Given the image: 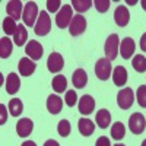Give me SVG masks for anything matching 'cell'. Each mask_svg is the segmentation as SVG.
Masks as SVG:
<instances>
[{
  "label": "cell",
  "mask_w": 146,
  "mask_h": 146,
  "mask_svg": "<svg viewBox=\"0 0 146 146\" xmlns=\"http://www.w3.org/2000/svg\"><path fill=\"white\" fill-rule=\"evenodd\" d=\"M118 44H120V40H118L117 34H111L107 38V41L104 44V51L110 62L115 60V57L118 56Z\"/></svg>",
  "instance_id": "6da1fadb"
},
{
  "label": "cell",
  "mask_w": 146,
  "mask_h": 146,
  "mask_svg": "<svg viewBox=\"0 0 146 146\" xmlns=\"http://www.w3.org/2000/svg\"><path fill=\"white\" fill-rule=\"evenodd\" d=\"M36 16H40L38 15V6H36L35 2H28L23 6V13H22L23 23L27 27H35V19H38Z\"/></svg>",
  "instance_id": "7a4b0ae2"
},
{
  "label": "cell",
  "mask_w": 146,
  "mask_h": 146,
  "mask_svg": "<svg viewBox=\"0 0 146 146\" xmlns=\"http://www.w3.org/2000/svg\"><path fill=\"white\" fill-rule=\"evenodd\" d=\"M73 19V10H72V5H64L62 6V9L58 10V13L56 16V25L58 28H67L70 25V22Z\"/></svg>",
  "instance_id": "3957f363"
},
{
  "label": "cell",
  "mask_w": 146,
  "mask_h": 146,
  "mask_svg": "<svg viewBox=\"0 0 146 146\" xmlns=\"http://www.w3.org/2000/svg\"><path fill=\"white\" fill-rule=\"evenodd\" d=\"M50 29H51V19H50V16H48V13L45 10H41L38 21H36L35 27H34V31H35L36 35L44 36L50 32Z\"/></svg>",
  "instance_id": "277c9868"
},
{
  "label": "cell",
  "mask_w": 146,
  "mask_h": 146,
  "mask_svg": "<svg viewBox=\"0 0 146 146\" xmlns=\"http://www.w3.org/2000/svg\"><path fill=\"white\" fill-rule=\"evenodd\" d=\"M129 129L133 135H140L146 129V120L142 113H135L129 118Z\"/></svg>",
  "instance_id": "5b68a950"
},
{
  "label": "cell",
  "mask_w": 146,
  "mask_h": 146,
  "mask_svg": "<svg viewBox=\"0 0 146 146\" xmlns=\"http://www.w3.org/2000/svg\"><path fill=\"white\" fill-rule=\"evenodd\" d=\"M135 101V92L131 88H124L117 94V104L121 110H129Z\"/></svg>",
  "instance_id": "8992f818"
},
{
  "label": "cell",
  "mask_w": 146,
  "mask_h": 146,
  "mask_svg": "<svg viewBox=\"0 0 146 146\" xmlns=\"http://www.w3.org/2000/svg\"><path fill=\"white\" fill-rule=\"evenodd\" d=\"M86 18H85L83 15H76L73 16L70 25H69V31H70V35L72 36H79L85 32V29H86Z\"/></svg>",
  "instance_id": "52a82bcc"
},
{
  "label": "cell",
  "mask_w": 146,
  "mask_h": 146,
  "mask_svg": "<svg viewBox=\"0 0 146 146\" xmlns=\"http://www.w3.org/2000/svg\"><path fill=\"white\" fill-rule=\"evenodd\" d=\"M95 75L101 80H107L111 76V62L105 57V58H100L95 64Z\"/></svg>",
  "instance_id": "ba28073f"
},
{
  "label": "cell",
  "mask_w": 146,
  "mask_h": 146,
  "mask_svg": "<svg viewBox=\"0 0 146 146\" xmlns=\"http://www.w3.org/2000/svg\"><path fill=\"white\" fill-rule=\"evenodd\" d=\"M25 53L27 56L34 60V62H36V60H41L42 54H44V50H42V45L38 42V41H35V40H31L27 47H25Z\"/></svg>",
  "instance_id": "9c48e42d"
},
{
  "label": "cell",
  "mask_w": 146,
  "mask_h": 146,
  "mask_svg": "<svg viewBox=\"0 0 146 146\" xmlns=\"http://www.w3.org/2000/svg\"><path fill=\"white\" fill-rule=\"evenodd\" d=\"M63 66H64V60H63V57H62L60 53L53 51L50 56H48L47 67H48V70H50L51 73H58L60 70L63 69Z\"/></svg>",
  "instance_id": "30bf717a"
},
{
  "label": "cell",
  "mask_w": 146,
  "mask_h": 146,
  "mask_svg": "<svg viewBox=\"0 0 146 146\" xmlns=\"http://www.w3.org/2000/svg\"><path fill=\"white\" fill-rule=\"evenodd\" d=\"M136 51V44L135 40L130 38V36H126V38L120 42V54L124 60H129Z\"/></svg>",
  "instance_id": "8fae6325"
},
{
  "label": "cell",
  "mask_w": 146,
  "mask_h": 146,
  "mask_svg": "<svg viewBox=\"0 0 146 146\" xmlns=\"http://www.w3.org/2000/svg\"><path fill=\"white\" fill-rule=\"evenodd\" d=\"M78 108H79V113L80 114L89 115L91 113H94V110H95V100L92 98L91 95H83L82 98L79 100Z\"/></svg>",
  "instance_id": "7c38bea8"
},
{
  "label": "cell",
  "mask_w": 146,
  "mask_h": 146,
  "mask_svg": "<svg viewBox=\"0 0 146 146\" xmlns=\"http://www.w3.org/2000/svg\"><path fill=\"white\" fill-rule=\"evenodd\" d=\"M35 69H36V64H35L34 60H31L29 57H22L19 60V73L22 76L29 78L35 72Z\"/></svg>",
  "instance_id": "4fadbf2b"
},
{
  "label": "cell",
  "mask_w": 146,
  "mask_h": 146,
  "mask_svg": "<svg viewBox=\"0 0 146 146\" xmlns=\"http://www.w3.org/2000/svg\"><path fill=\"white\" fill-rule=\"evenodd\" d=\"M114 21L118 27H126L129 21H130V12L126 6H117L115 12H114Z\"/></svg>",
  "instance_id": "5bb4252c"
},
{
  "label": "cell",
  "mask_w": 146,
  "mask_h": 146,
  "mask_svg": "<svg viewBox=\"0 0 146 146\" xmlns=\"http://www.w3.org/2000/svg\"><path fill=\"white\" fill-rule=\"evenodd\" d=\"M21 88V79L18 76V73L12 72L7 75L6 78V92L10 94V95H15Z\"/></svg>",
  "instance_id": "9a60e30c"
},
{
  "label": "cell",
  "mask_w": 146,
  "mask_h": 146,
  "mask_svg": "<svg viewBox=\"0 0 146 146\" xmlns=\"http://www.w3.org/2000/svg\"><path fill=\"white\" fill-rule=\"evenodd\" d=\"M32 129H34V123H32V120H29V118H21L18 121V124H16V133H18V136H21V137L29 136L32 133Z\"/></svg>",
  "instance_id": "2e32d148"
},
{
  "label": "cell",
  "mask_w": 146,
  "mask_h": 146,
  "mask_svg": "<svg viewBox=\"0 0 146 146\" xmlns=\"http://www.w3.org/2000/svg\"><path fill=\"white\" fill-rule=\"evenodd\" d=\"M72 83H73V86H75L76 89L85 88V86H86V83H88L86 72H85L83 69H76L75 73H73V76H72Z\"/></svg>",
  "instance_id": "e0dca14e"
},
{
  "label": "cell",
  "mask_w": 146,
  "mask_h": 146,
  "mask_svg": "<svg viewBox=\"0 0 146 146\" xmlns=\"http://www.w3.org/2000/svg\"><path fill=\"white\" fill-rule=\"evenodd\" d=\"M6 10H7V15L16 21L23 13V6H22V3L19 2V0H10V2H7V5H6Z\"/></svg>",
  "instance_id": "ac0fdd59"
},
{
  "label": "cell",
  "mask_w": 146,
  "mask_h": 146,
  "mask_svg": "<svg viewBox=\"0 0 146 146\" xmlns=\"http://www.w3.org/2000/svg\"><path fill=\"white\" fill-rule=\"evenodd\" d=\"M62 107H63V100L60 98L58 95H50L47 100V110L50 111L51 114H58L62 111Z\"/></svg>",
  "instance_id": "d6986e66"
},
{
  "label": "cell",
  "mask_w": 146,
  "mask_h": 146,
  "mask_svg": "<svg viewBox=\"0 0 146 146\" xmlns=\"http://www.w3.org/2000/svg\"><path fill=\"white\" fill-rule=\"evenodd\" d=\"M113 80L115 86H124L127 83V70L123 66H117L113 72Z\"/></svg>",
  "instance_id": "ffe728a7"
},
{
  "label": "cell",
  "mask_w": 146,
  "mask_h": 146,
  "mask_svg": "<svg viewBox=\"0 0 146 146\" xmlns=\"http://www.w3.org/2000/svg\"><path fill=\"white\" fill-rule=\"evenodd\" d=\"M95 120H96V124H98L101 129H107L110 126V121H111V113H110L108 110L102 108L96 113Z\"/></svg>",
  "instance_id": "44dd1931"
},
{
  "label": "cell",
  "mask_w": 146,
  "mask_h": 146,
  "mask_svg": "<svg viewBox=\"0 0 146 146\" xmlns=\"http://www.w3.org/2000/svg\"><path fill=\"white\" fill-rule=\"evenodd\" d=\"M79 131L82 133V136H91L92 133H94V130H95V124H94V121H91L89 118H80L79 120Z\"/></svg>",
  "instance_id": "7402d4cb"
},
{
  "label": "cell",
  "mask_w": 146,
  "mask_h": 146,
  "mask_svg": "<svg viewBox=\"0 0 146 146\" xmlns=\"http://www.w3.org/2000/svg\"><path fill=\"white\" fill-rule=\"evenodd\" d=\"M27 41H28V31L25 29V25H18V31L13 35V42L18 47H21V45L25 44Z\"/></svg>",
  "instance_id": "603a6c76"
},
{
  "label": "cell",
  "mask_w": 146,
  "mask_h": 146,
  "mask_svg": "<svg viewBox=\"0 0 146 146\" xmlns=\"http://www.w3.org/2000/svg\"><path fill=\"white\" fill-rule=\"evenodd\" d=\"M51 86H53V89H54L57 94H62V92H64L66 88H67V79H66L63 75H57V76H54V79H53V82H51Z\"/></svg>",
  "instance_id": "cb8c5ba5"
},
{
  "label": "cell",
  "mask_w": 146,
  "mask_h": 146,
  "mask_svg": "<svg viewBox=\"0 0 146 146\" xmlns=\"http://www.w3.org/2000/svg\"><path fill=\"white\" fill-rule=\"evenodd\" d=\"M12 48H13L12 41L7 38V36H3V38L0 40V57H2V58H7L12 54Z\"/></svg>",
  "instance_id": "d4e9b609"
},
{
  "label": "cell",
  "mask_w": 146,
  "mask_h": 146,
  "mask_svg": "<svg viewBox=\"0 0 146 146\" xmlns=\"http://www.w3.org/2000/svg\"><path fill=\"white\" fill-rule=\"evenodd\" d=\"M7 108H9V111H10L12 115L18 117V115H21L22 111H23V104H22V101L18 100V98H12V100L9 101Z\"/></svg>",
  "instance_id": "484cf974"
},
{
  "label": "cell",
  "mask_w": 146,
  "mask_h": 146,
  "mask_svg": "<svg viewBox=\"0 0 146 146\" xmlns=\"http://www.w3.org/2000/svg\"><path fill=\"white\" fill-rule=\"evenodd\" d=\"M3 31L6 35H15L16 31H18V25H16V21L13 18H5L3 19Z\"/></svg>",
  "instance_id": "4316f807"
},
{
  "label": "cell",
  "mask_w": 146,
  "mask_h": 146,
  "mask_svg": "<svg viewBox=\"0 0 146 146\" xmlns=\"http://www.w3.org/2000/svg\"><path fill=\"white\" fill-rule=\"evenodd\" d=\"M124 135H126V127H124V124L120 123V121L114 123L113 127H111V137H113L114 140H121V139L124 137Z\"/></svg>",
  "instance_id": "83f0119b"
},
{
  "label": "cell",
  "mask_w": 146,
  "mask_h": 146,
  "mask_svg": "<svg viewBox=\"0 0 146 146\" xmlns=\"http://www.w3.org/2000/svg\"><path fill=\"white\" fill-rule=\"evenodd\" d=\"M131 66H133V69H135L136 72H139V73L146 72V57L142 56V54L135 56V58L131 60Z\"/></svg>",
  "instance_id": "f1b7e54d"
},
{
  "label": "cell",
  "mask_w": 146,
  "mask_h": 146,
  "mask_svg": "<svg viewBox=\"0 0 146 146\" xmlns=\"http://www.w3.org/2000/svg\"><path fill=\"white\" fill-rule=\"evenodd\" d=\"M92 5H94V2H91V0H73L72 2V7L76 9V12H79V13L86 12Z\"/></svg>",
  "instance_id": "f546056e"
},
{
  "label": "cell",
  "mask_w": 146,
  "mask_h": 146,
  "mask_svg": "<svg viewBox=\"0 0 146 146\" xmlns=\"http://www.w3.org/2000/svg\"><path fill=\"white\" fill-rule=\"evenodd\" d=\"M70 130H72V126L67 120H60L58 121V124H57V131H58V135L62 136V137H67L70 135Z\"/></svg>",
  "instance_id": "4dcf8cb0"
},
{
  "label": "cell",
  "mask_w": 146,
  "mask_h": 146,
  "mask_svg": "<svg viewBox=\"0 0 146 146\" xmlns=\"http://www.w3.org/2000/svg\"><path fill=\"white\" fill-rule=\"evenodd\" d=\"M136 98L137 102L142 108H146V85H142V86L137 88L136 91Z\"/></svg>",
  "instance_id": "1f68e13d"
},
{
  "label": "cell",
  "mask_w": 146,
  "mask_h": 146,
  "mask_svg": "<svg viewBox=\"0 0 146 146\" xmlns=\"http://www.w3.org/2000/svg\"><path fill=\"white\" fill-rule=\"evenodd\" d=\"M110 5H111L110 0H95L94 2V6L96 7V10H98L100 13H105V12L110 9Z\"/></svg>",
  "instance_id": "d6a6232c"
},
{
  "label": "cell",
  "mask_w": 146,
  "mask_h": 146,
  "mask_svg": "<svg viewBox=\"0 0 146 146\" xmlns=\"http://www.w3.org/2000/svg\"><path fill=\"white\" fill-rule=\"evenodd\" d=\"M66 104L69 107H75L76 105V101H78V95H76V91H73V89H69L66 92V98H64Z\"/></svg>",
  "instance_id": "836d02e7"
},
{
  "label": "cell",
  "mask_w": 146,
  "mask_h": 146,
  "mask_svg": "<svg viewBox=\"0 0 146 146\" xmlns=\"http://www.w3.org/2000/svg\"><path fill=\"white\" fill-rule=\"evenodd\" d=\"M60 6H62V2H60V0H48L47 2V10L51 12V13L57 12Z\"/></svg>",
  "instance_id": "e575fe53"
},
{
  "label": "cell",
  "mask_w": 146,
  "mask_h": 146,
  "mask_svg": "<svg viewBox=\"0 0 146 146\" xmlns=\"http://www.w3.org/2000/svg\"><path fill=\"white\" fill-rule=\"evenodd\" d=\"M7 118V113H6V105L0 104V124H5Z\"/></svg>",
  "instance_id": "d590c367"
},
{
  "label": "cell",
  "mask_w": 146,
  "mask_h": 146,
  "mask_svg": "<svg viewBox=\"0 0 146 146\" xmlns=\"http://www.w3.org/2000/svg\"><path fill=\"white\" fill-rule=\"evenodd\" d=\"M95 146H111V142H110V139L107 136H101L98 140H96Z\"/></svg>",
  "instance_id": "8d00e7d4"
},
{
  "label": "cell",
  "mask_w": 146,
  "mask_h": 146,
  "mask_svg": "<svg viewBox=\"0 0 146 146\" xmlns=\"http://www.w3.org/2000/svg\"><path fill=\"white\" fill-rule=\"evenodd\" d=\"M140 48H142V51H146V32L142 35V38H140Z\"/></svg>",
  "instance_id": "74e56055"
},
{
  "label": "cell",
  "mask_w": 146,
  "mask_h": 146,
  "mask_svg": "<svg viewBox=\"0 0 146 146\" xmlns=\"http://www.w3.org/2000/svg\"><path fill=\"white\" fill-rule=\"evenodd\" d=\"M44 146H60V145H58V142H56V140L50 139V140H47V142L44 143Z\"/></svg>",
  "instance_id": "f35d334b"
},
{
  "label": "cell",
  "mask_w": 146,
  "mask_h": 146,
  "mask_svg": "<svg viewBox=\"0 0 146 146\" xmlns=\"http://www.w3.org/2000/svg\"><path fill=\"white\" fill-rule=\"evenodd\" d=\"M21 146H36L35 142H31V140H27V142H23Z\"/></svg>",
  "instance_id": "ab89813d"
},
{
  "label": "cell",
  "mask_w": 146,
  "mask_h": 146,
  "mask_svg": "<svg viewBox=\"0 0 146 146\" xmlns=\"http://www.w3.org/2000/svg\"><path fill=\"white\" fill-rule=\"evenodd\" d=\"M142 7H143V10H146V0H142Z\"/></svg>",
  "instance_id": "60d3db41"
},
{
  "label": "cell",
  "mask_w": 146,
  "mask_h": 146,
  "mask_svg": "<svg viewBox=\"0 0 146 146\" xmlns=\"http://www.w3.org/2000/svg\"><path fill=\"white\" fill-rule=\"evenodd\" d=\"M127 3H129V5H135V3H136V0H129Z\"/></svg>",
  "instance_id": "b9f144b4"
},
{
  "label": "cell",
  "mask_w": 146,
  "mask_h": 146,
  "mask_svg": "<svg viewBox=\"0 0 146 146\" xmlns=\"http://www.w3.org/2000/svg\"><path fill=\"white\" fill-rule=\"evenodd\" d=\"M142 146H146V139H145V140L142 142Z\"/></svg>",
  "instance_id": "7bdbcfd3"
},
{
  "label": "cell",
  "mask_w": 146,
  "mask_h": 146,
  "mask_svg": "<svg viewBox=\"0 0 146 146\" xmlns=\"http://www.w3.org/2000/svg\"><path fill=\"white\" fill-rule=\"evenodd\" d=\"M114 146H124V145H121V143H117V145H114Z\"/></svg>",
  "instance_id": "ee69618b"
}]
</instances>
